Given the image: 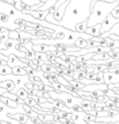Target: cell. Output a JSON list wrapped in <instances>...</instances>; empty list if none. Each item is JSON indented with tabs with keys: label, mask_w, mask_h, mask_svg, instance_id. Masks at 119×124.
<instances>
[{
	"label": "cell",
	"mask_w": 119,
	"mask_h": 124,
	"mask_svg": "<svg viewBox=\"0 0 119 124\" xmlns=\"http://www.w3.org/2000/svg\"><path fill=\"white\" fill-rule=\"evenodd\" d=\"M0 98H1V94H0Z\"/></svg>",
	"instance_id": "cell-47"
},
{
	"label": "cell",
	"mask_w": 119,
	"mask_h": 124,
	"mask_svg": "<svg viewBox=\"0 0 119 124\" xmlns=\"http://www.w3.org/2000/svg\"><path fill=\"white\" fill-rule=\"evenodd\" d=\"M25 58L34 61V59H35V52L33 51L32 48H31V49H27V51L25 52Z\"/></svg>",
	"instance_id": "cell-28"
},
{
	"label": "cell",
	"mask_w": 119,
	"mask_h": 124,
	"mask_svg": "<svg viewBox=\"0 0 119 124\" xmlns=\"http://www.w3.org/2000/svg\"><path fill=\"white\" fill-rule=\"evenodd\" d=\"M85 77H86V75H85V73H84L83 70L82 71H74V75H73V78L75 80H79V81H81Z\"/></svg>",
	"instance_id": "cell-23"
},
{
	"label": "cell",
	"mask_w": 119,
	"mask_h": 124,
	"mask_svg": "<svg viewBox=\"0 0 119 124\" xmlns=\"http://www.w3.org/2000/svg\"><path fill=\"white\" fill-rule=\"evenodd\" d=\"M38 1H42V0H38Z\"/></svg>",
	"instance_id": "cell-46"
},
{
	"label": "cell",
	"mask_w": 119,
	"mask_h": 124,
	"mask_svg": "<svg viewBox=\"0 0 119 124\" xmlns=\"http://www.w3.org/2000/svg\"><path fill=\"white\" fill-rule=\"evenodd\" d=\"M119 5V0L115 2H105V1H95L93 10L87 20V25L92 26L95 24H102L112 9Z\"/></svg>",
	"instance_id": "cell-1"
},
{
	"label": "cell",
	"mask_w": 119,
	"mask_h": 124,
	"mask_svg": "<svg viewBox=\"0 0 119 124\" xmlns=\"http://www.w3.org/2000/svg\"><path fill=\"white\" fill-rule=\"evenodd\" d=\"M110 13H112V16H115V18H117V19H118V18H119V5L117 6V7L115 8V9H112Z\"/></svg>",
	"instance_id": "cell-39"
},
{
	"label": "cell",
	"mask_w": 119,
	"mask_h": 124,
	"mask_svg": "<svg viewBox=\"0 0 119 124\" xmlns=\"http://www.w3.org/2000/svg\"><path fill=\"white\" fill-rule=\"evenodd\" d=\"M69 82H70L71 86L74 87V88H77L78 90H82V89L84 88V87L86 86V85H84L83 82L79 81V80H75L74 78H73V79H71V80H69Z\"/></svg>",
	"instance_id": "cell-20"
},
{
	"label": "cell",
	"mask_w": 119,
	"mask_h": 124,
	"mask_svg": "<svg viewBox=\"0 0 119 124\" xmlns=\"http://www.w3.org/2000/svg\"><path fill=\"white\" fill-rule=\"evenodd\" d=\"M3 96H5V97H8V98H10L11 100H13V101H16L18 99H19V97L16 96L15 93H13V92H10V91L5 92V93H3Z\"/></svg>",
	"instance_id": "cell-30"
},
{
	"label": "cell",
	"mask_w": 119,
	"mask_h": 124,
	"mask_svg": "<svg viewBox=\"0 0 119 124\" xmlns=\"http://www.w3.org/2000/svg\"><path fill=\"white\" fill-rule=\"evenodd\" d=\"M96 120V116L95 115H92V114H89V113H85V115H84V121L86 122V123H89V122H93Z\"/></svg>",
	"instance_id": "cell-31"
},
{
	"label": "cell",
	"mask_w": 119,
	"mask_h": 124,
	"mask_svg": "<svg viewBox=\"0 0 119 124\" xmlns=\"http://www.w3.org/2000/svg\"><path fill=\"white\" fill-rule=\"evenodd\" d=\"M70 109L72 112H83V109H82V107L80 104H73Z\"/></svg>",
	"instance_id": "cell-32"
},
{
	"label": "cell",
	"mask_w": 119,
	"mask_h": 124,
	"mask_svg": "<svg viewBox=\"0 0 119 124\" xmlns=\"http://www.w3.org/2000/svg\"><path fill=\"white\" fill-rule=\"evenodd\" d=\"M96 75H97L96 73H90V74H86V77H85V78H87V79H91V80H95Z\"/></svg>",
	"instance_id": "cell-40"
},
{
	"label": "cell",
	"mask_w": 119,
	"mask_h": 124,
	"mask_svg": "<svg viewBox=\"0 0 119 124\" xmlns=\"http://www.w3.org/2000/svg\"><path fill=\"white\" fill-rule=\"evenodd\" d=\"M8 117H11L13 120L19 121L21 124H27L30 121V116L26 113H13V114H8Z\"/></svg>",
	"instance_id": "cell-8"
},
{
	"label": "cell",
	"mask_w": 119,
	"mask_h": 124,
	"mask_svg": "<svg viewBox=\"0 0 119 124\" xmlns=\"http://www.w3.org/2000/svg\"><path fill=\"white\" fill-rule=\"evenodd\" d=\"M10 16H15V11L14 10H10Z\"/></svg>",
	"instance_id": "cell-44"
},
{
	"label": "cell",
	"mask_w": 119,
	"mask_h": 124,
	"mask_svg": "<svg viewBox=\"0 0 119 124\" xmlns=\"http://www.w3.org/2000/svg\"><path fill=\"white\" fill-rule=\"evenodd\" d=\"M24 103H25V104H27V105H30V107H35V105L38 104V103L36 102V101L34 100V99H33L31 96H28L27 98L24 100Z\"/></svg>",
	"instance_id": "cell-25"
},
{
	"label": "cell",
	"mask_w": 119,
	"mask_h": 124,
	"mask_svg": "<svg viewBox=\"0 0 119 124\" xmlns=\"http://www.w3.org/2000/svg\"><path fill=\"white\" fill-rule=\"evenodd\" d=\"M107 71H110V73H114V74H118L119 75V67H114V68H107Z\"/></svg>",
	"instance_id": "cell-42"
},
{
	"label": "cell",
	"mask_w": 119,
	"mask_h": 124,
	"mask_svg": "<svg viewBox=\"0 0 119 124\" xmlns=\"http://www.w3.org/2000/svg\"><path fill=\"white\" fill-rule=\"evenodd\" d=\"M15 94L19 98H21V99H23V100H25L26 98L28 97V93H27V90H26V88L25 87H23V88H19V89L15 91Z\"/></svg>",
	"instance_id": "cell-19"
},
{
	"label": "cell",
	"mask_w": 119,
	"mask_h": 124,
	"mask_svg": "<svg viewBox=\"0 0 119 124\" xmlns=\"http://www.w3.org/2000/svg\"><path fill=\"white\" fill-rule=\"evenodd\" d=\"M95 1H105V2H115V1H117V0H93L91 3H90V11L92 12V10H93V7H94V3H95Z\"/></svg>",
	"instance_id": "cell-34"
},
{
	"label": "cell",
	"mask_w": 119,
	"mask_h": 124,
	"mask_svg": "<svg viewBox=\"0 0 119 124\" xmlns=\"http://www.w3.org/2000/svg\"><path fill=\"white\" fill-rule=\"evenodd\" d=\"M0 75L6 76V75H12V68L9 65H3L0 66Z\"/></svg>",
	"instance_id": "cell-21"
},
{
	"label": "cell",
	"mask_w": 119,
	"mask_h": 124,
	"mask_svg": "<svg viewBox=\"0 0 119 124\" xmlns=\"http://www.w3.org/2000/svg\"><path fill=\"white\" fill-rule=\"evenodd\" d=\"M25 14H30L32 16L34 19H37V20H46V18L48 16L49 11L46 10V11H42V10H28V11L24 12Z\"/></svg>",
	"instance_id": "cell-5"
},
{
	"label": "cell",
	"mask_w": 119,
	"mask_h": 124,
	"mask_svg": "<svg viewBox=\"0 0 119 124\" xmlns=\"http://www.w3.org/2000/svg\"><path fill=\"white\" fill-rule=\"evenodd\" d=\"M110 58L112 57H110V55L107 52H103V53H96L92 59H94V61H105V59H110Z\"/></svg>",
	"instance_id": "cell-14"
},
{
	"label": "cell",
	"mask_w": 119,
	"mask_h": 124,
	"mask_svg": "<svg viewBox=\"0 0 119 124\" xmlns=\"http://www.w3.org/2000/svg\"><path fill=\"white\" fill-rule=\"evenodd\" d=\"M95 80H96V82H97V84H104V82H105V80H104V71L98 73L97 75H96Z\"/></svg>",
	"instance_id": "cell-29"
},
{
	"label": "cell",
	"mask_w": 119,
	"mask_h": 124,
	"mask_svg": "<svg viewBox=\"0 0 119 124\" xmlns=\"http://www.w3.org/2000/svg\"><path fill=\"white\" fill-rule=\"evenodd\" d=\"M0 102H2L5 105H7V107H9V108H11V109H16L18 107H19L16 101L11 100L10 98H8V97H5L3 94H1V98H0Z\"/></svg>",
	"instance_id": "cell-11"
},
{
	"label": "cell",
	"mask_w": 119,
	"mask_h": 124,
	"mask_svg": "<svg viewBox=\"0 0 119 124\" xmlns=\"http://www.w3.org/2000/svg\"><path fill=\"white\" fill-rule=\"evenodd\" d=\"M15 43H18V41H16V40H12V39H9V40H8L7 42L5 43V45H6V48H7V51H9V49H11L12 47H14V45H15Z\"/></svg>",
	"instance_id": "cell-26"
},
{
	"label": "cell",
	"mask_w": 119,
	"mask_h": 124,
	"mask_svg": "<svg viewBox=\"0 0 119 124\" xmlns=\"http://www.w3.org/2000/svg\"><path fill=\"white\" fill-rule=\"evenodd\" d=\"M82 107V109H83L84 112H89L90 110H92V105H91V100H87V99H82L81 101V104H80Z\"/></svg>",
	"instance_id": "cell-16"
},
{
	"label": "cell",
	"mask_w": 119,
	"mask_h": 124,
	"mask_svg": "<svg viewBox=\"0 0 119 124\" xmlns=\"http://www.w3.org/2000/svg\"><path fill=\"white\" fill-rule=\"evenodd\" d=\"M28 81H32V82H34V84H38L40 86L42 84H44V82L42 81V79H40L38 76H28Z\"/></svg>",
	"instance_id": "cell-27"
},
{
	"label": "cell",
	"mask_w": 119,
	"mask_h": 124,
	"mask_svg": "<svg viewBox=\"0 0 119 124\" xmlns=\"http://www.w3.org/2000/svg\"><path fill=\"white\" fill-rule=\"evenodd\" d=\"M14 23L18 24V25H19V28H20V26L25 25V24H26V21H25L24 19H22V18H18V19L14 20Z\"/></svg>",
	"instance_id": "cell-33"
},
{
	"label": "cell",
	"mask_w": 119,
	"mask_h": 124,
	"mask_svg": "<svg viewBox=\"0 0 119 124\" xmlns=\"http://www.w3.org/2000/svg\"><path fill=\"white\" fill-rule=\"evenodd\" d=\"M8 65L10 66L11 68L13 67H16V66H22V67H26V64L23 63V62L21 61V59L19 58V57L16 56V55L14 54H9V59H8Z\"/></svg>",
	"instance_id": "cell-7"
},
{
	"label": "cell",
	"mask_w": 119,
	"mask_h": 124,
	"mask_svg": "<svg viewBox=\"0 0 119 124\" xmlns=\"http://www.w3.org/2000/svg\"><path fill=\"white\" fill-rule=\"evenodd\" d=\"M83 91L86 92H92V91H96V90H103V91H107L108 90V85H106L105 82L104 84H92V85H86L84 87Z\"/></svg>",
	"instance_id": "cell-3"
},
{
	"label": "cell",
	"mask_w": 119,
	"mask_h": 124,
	"mask_svg": "<svg viewBox=\"0 0 119 124\" xmlns=\"http://www.w3.org/2000/svg\"><path fill=\"white\" fill-rule=\"evenodd\" d=\"M35 59H37L38 62H47L48 61L46 53H43V52H35Z\"/></svg>",
	"instance_id": "cell-22"
},
{
	"label": "cell",
	"mask_w": 119,
	"mask_h": 124,
	"mask_svg": "<svg viewBox=\"0 0 119 124\" xmlns=\"http://www.w3.org/2000/svg\"><path fill=\"white\" fill-rule=\"evenodd\" d=\"M8 29L7 28H5V26H0V34H3V33H6V32H8Z\"/></svg>",
	"instance_id": "cell-43"
},
{
	"label": "cell",
	"mask_w": 119,
	"mask_h": 124,
	"mask_svg": "<svg viewBox=\"0 0 119 124\" xmlns=\"http://www.w3.org/2000/svg\"><path fill=\"white\" fill-rule=\"evenodd\" d=\"M9 38L12 39V40H19L20 39V32L18 30H10L9 31Z\"/></svg>",
	"instance_id": "cell-24"
},
{
	"label": "cell",
	"mask_w": 119,
	"mask_h": 124,
	"mask_svg": "<svg viewBox=\"0 0 119 124\" xmlns=\"http://www.w3.org/2000/svg\"><path fill=\"white\" fill-rule=\"evenodd\" d=\"M87 20H89V18H87V19H84L83 21L78 23L77 25L74 26V31H77V32H79V33H85L86 29L89 28V25H87Z\"/></svg>",
	"instance_id": "cell-12"
},
{
	"label": "cell",
	"mask_w": 119,
	"mask_h": 124,
	"mask_svg": "<svg viewBox=\"0 0 119 124\" xmlns=\"http://www.w3.org/2000/svg\"><path fill=\"white\" fill-rule=\"evenodd\" d=\"M42 71H46V73H57V68L54 67L52 64H42Z\"/></svg>",
	"instance_id": "cell-17"
},
{
	"label": "cell",
	"mask_w": 119,
	"mask_h": 124,
	"mask_svg": "<svg viewBox=\"0 0 119 124\" xmlns=\"http://www.w3.org/2000/svg\"><path fill=\"white\" fill-rule=\"evenodd\" d=\"M33 44H34V43H33ZM33 51L34 52H43V53L56 52L57 46L56 45H48V44H34L33 45Z\"/></svg>",
	"instance_id": "cell-4"
},
{
	"label": "cell",
	"mask_w": 119,
	"mask_h": 124,
	"mask_svg": "<svg viewBox=\"0 0 119 124\" xmlns=\"http://www.w3.org/2000/svg\"><path fill=\"white\" fill-rule=\"evenodd\" d=\"M9 20H10V16H8V14H6V13H1L0 12V21H2V22H9Z\"/></svg>",
	"instance_id": "cell-36"
},
{
	"label": "cell",
	"mask_w": 119,
	"mask_h": 124,
	"mask_svg": "<svg viewBox=\"0 0 119 124\" xmlns=\"http://www.w3.org/2000/svg\"><path fill=\"white\" fill-rule=\"evenodd\" d=\"M69 3H70V0H67L66 2H63L62 5L60 6V7L57 9V11L55 12L54 14H53V16H54V19L56 20L57 22H61L63 19V16H65L66 13V10H67V7L69 6Z\"/></svg>",
	"instance_id": "cell-2"
},
{
	"label": "cell",
	"mask_w": 119,
	"mask_h": 124,
	"mask_svg": "<svg viewBox=\"0 0 119 124\" xmlns=\"http://www.w3.org/2000/svg\"><path fill=\"white\" fill-rule=\"evenodd\" d=\"M87 124H93V122H89V123H87Z\"/></svg>",
	"instance_id": "cell-45"
},
{
	"label": "cell",
	"mask_w": 119,
	"mask_h": 124,
	"mask_svg": "<svg viewBox=\"0 0 119 124\" xmlns=\"http://www.w3.org/2000/svg\"><path fill=\"white\" fill-rule=\"evenodd\" d=\"M32 9V7H30V6H27L26 3H24V2H22L21 3V12H26V11H28V10H31Z\"/></svg>",
	"instance_id": "cell-38"
},
{
	"label": "cell",
	"mask_w": 119,
	"mask_h": 124,
	"mask_svg": "<svg viewBox=\"0 0 119 124\" xmlns=\"http://www.w3.org/2000/svg\"><path fill=\"white\" fill-rule=\"evenodd\" d=\"M62 75H67V76H70V77H73V75H74V70L70 69V68H66V69H63Z\"/></svg>",
	"instance_id": "cell-35"
},
{
	"label": "cell",
	"mask_w": 119,
	"mask_h": 124,
	"mask_svg": "<svg viewBox=\"0 0 119 124\" xmlns=\"http://www.w3.org/2000/svg\"><path fill=\"white\" fill-rule=\"evenodd\" d=\"M21 3H22V0H14V2H13L14 9L21 11Z\"/></svg>",
	"instance_id": "cell-37"
},
{
	"label": "cell",
	"mask_w": 119,
	"mask_h": 124,
	"mask_svg": "<svg viewBox=\"0 0 119 124\" xmlns=\"http://www.w3.org/2000/svg\"><path fill=\"white\" fill-rule=\"evenodd\" d=\"M12 75H15V76H27V71H26L25 67H22V66H16V67L12 68Z\"/></svg>",
	"instance_id": "cell-13"
},
{
	"label": "cell",
	"mask_w": 119,
	"mask_h": 124,
	"mask_svg": "<svg viewBox=\"0 0 119 124\" xmlns=\"http://www.w3.org/2000/svg\"><path fill=\"white\" fill-rule=\"evenodd\" d=\"M26 90H27L28 96H37V93H38V91L35 89H26Z\"/></svg>",
	"instance_id": "cell-41"
},
{
	"label": "cell",
	"mask_w": 119,
	"mask_h": 124,
	"mask_svg": "<svg viewBox=\"0 0 119 124\" xmlns=\"http://www.w3.org/2000/svg\"><path fill=\"white\" fill-rule=\"evenodd\" d=\"M67 38V33H66V30H63L62 32H56L53 34V40L55 41H63Z\"/></svg>",
	"instance_id": "cell-18"
},
{
	"label": "cell",
	"mask_w": 119,
	"mask_h": 124,
	"mask_svg": "<svg viewBox=\"0 0 119 124\" xmlns=\"http://www.w3.org/2000/svg\"><path fill=\"white\" fill-rule=\"evenodd\" d=\"M104 80H105L106 85L110 84H119V75L118 74H114L105 70L104 71Z\"/></svg>",
	"instance_id": "cell-6"
},
{
	"label": "cell",
	"mask_w": 119,
	"mask_h": 124,
	"mask_svg": "<svg viewBox=\"0 0 119 124\" xmlns=\"http://www.w3.org/2000/svg\"><path fill=\"white\" fill-rule=\"evenodd\" d=\"M100 29H102V24H95V25L89 26L85 31V33L87 34H91L93 36H100L102 35V32H100Z\"/></svg>",
	"instance_id": "cell-9"
},
{
	"label": "cell",
	"mask_w": 119,
	"mask_h": 124,
	"mask_svg": "<svg viewBox=\"0 0 119 124\" xmlns=\"http://www.w3.org/2000/svg\"><path fill=\"white\" fill-rule=\"evenodd\" d=\"M74 45L77 47H79L80 49L82 48H86L87 45H89V42H87V40H85V39L83 38H79L77 41L74 42Z\"/></svg>",
	"instance_id": "cell-15"
},
{
	"label": "cell",
	"mask_w": 119,
	"mask_h": 124,
	"mask_svg": "<svg viewBox=\"0 0 119 124\" xmlns=\"http://www.w3.org/2000/svg\"><path fill=\"white\" fill-rule=\"evenodd\" d=\"M0 87L7 89L10 92H14V89H15L16 86H15V82L12 79H7V80H3V81H0Z\"/></svg>",
	"instance_id": "cell-10"
}]
</instances>
